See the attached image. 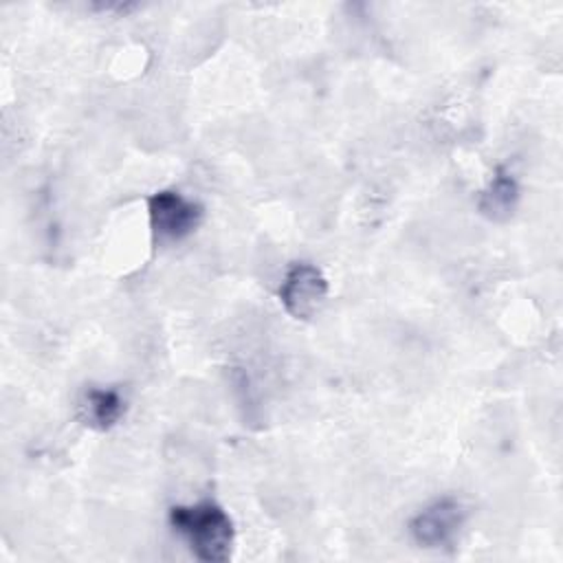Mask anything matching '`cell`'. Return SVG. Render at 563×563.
<instances>
[{"label":"cell","instance_id":"cell-1","mask_svg":"<svg viewBox=\"0 0 563 563\" xmlns=\"http://www.w3.org/2000/svg\"><path fill=\"white\" fill-rule=\"evenodd\" d=\"M167 523L198 561L224 563L233 556L235 523L218 501L200 499L194 504H174L167 510Z\"/></svg>","mask_w":563,"mask_h":563},{"label":"cell","instance_id":"cell-2","mask_svg":"<svg viewBox=\"0 0 563 563\" xmlns=\"http://www.w3.org/2000/svg\"><path fill=\"white\" fill-rule=\"evenodd\" d=\"M145 205L150 231L158 246L187 240L198 231L205 218V207L178 189H158L147 196Z\"/></svg>","mask_w":563,"mask_h":563},{"label":"cell","instance_id":"cell-3","mask_svg":"<svg viewBox=\"0 0 563 563\" xmlns=\"http://www.w3.org/2000/svg\"><path fill=\"white\" fill-rule=\"evenodd\" d=\"M328 295V277L314 262L308 260L290 262L277 288L279 306L295 321L314 319L323 310Z\"/></svg>","mask_w":563,"mask_h":563},{"label":"cell","instance_id":"cell-4","mask_svg":"<svg viewBox=\"0 0 563 563\" xmlns=\"http://www.w3.org/2000/svg\"><path fill=\"white\" fill-rule=\"evenodd\" d=\"M468 519V508L453 495H444L420 508L407 523L409 537L424 550H449L457 543Z\"/></svg>","mask_w":563,"mask_h":563},{"label":"cell","instance_id":"cell-5","mask_svg":"<svg viewBox=\"0 0 563 563\" xmlns=\"http://www.w3.org/2000/svg\"><path fill=\"white\" fill-rule=\"evenodd\" d=\"M128 411V398L119 387L88 385L77 398V418L92 431L114 429Z\"/></svg>","mask_w":563,"mask_h":563},{"label":"cell","instance_id":"cell-6","mask_svg":"<svg viewBox=\"0 0 563 563\" xmlns=\"http://www.w3.org/2000/svg\"><path fill=\"white\" fill-rule=\"evenodd\" d=\"M521 187L506 165H497L477 196V211L490 222H506L517 211Z\"/></svg>","mask_w":563,"mask_h":563}]
</instances>
